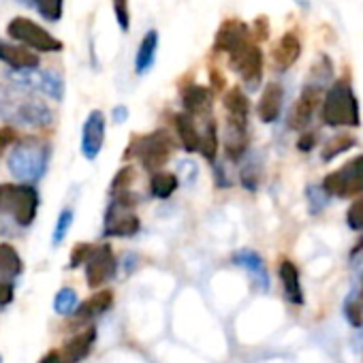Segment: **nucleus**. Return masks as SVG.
<instances>
[{
  "label": "nucleus",
  "instance_id": "f257e3e1",
  "mask_svg": "<svg viewBox=\"0 0 363 363\" xmlns=\"http://www.w3.org/2000/svg\"><path fill=\"white\" fill-rule=\"evenodd\" d=\"M0 120L9 126L45 128L54 122V111L30 90L7 84L0 86Z\"/></svg>",
  "mask_w": 363,
  "mask_h": 363
},
{
  "label": "nucleus",
  "instance_id": "f03ea898",
  "mask_svg": "<svg viewBox=\"0 0 363 363\" xmlns=\"http://www.w3.org/2000/svg\"><path fill=\"white\" fill-rule=\"evenodd\" d=\"M52 160V145L37 137L18 139L7 156V169L18 179V184H35L39 182Z\"/></svg>",
  "mask_w": 363,
  "mask_h": 363
},
{
  "label": "nucleus",
  "instance_id": "7ed1b4c3",
  "mask_svg": "<svg viewBox=\"0 0 363 363\" xmlns=\"http://www.w3.org/2000/svg\"><path fill=\"white\" fill-rule=\"evenodd\" d=\"M320 118L327 126H348L357 128L361 124V111H359V101L352 90V84L346 77H340L331 84L323 99L320 107Z\"/></svg>",
  "mask_w": 363,
  "mask_h": 363
},
{
  "label": "nucleus",
  "instance_id": "20e7f679",
  "mask_svg": "<svg viewBox=\"0 0 363 363\" xmlns=\"http://www.w3.org/2000/svg\"><path fill=\"white\" fill-rule=\"evenodd\" d=\"M39 214V191L30 184H0V216L28 229Z\"/></svg>",
  "mask_w": 363,
  "mask_h": 363
},
{
  "label": "nucleus",
  "instance_id": "39448f33",
  "mask_svg": "<svg viewBox=\"0 0 363 363\" xmlns=\"http://www.w3.org/2000/svg\"><path fill=\"white\" fill-rule=\"evenodd\" d=\"M135 197L128 193L111 197L103 216V238H135L141 229V220L135 212Z\"/></svg>",
  "mask_w": 363,
  "mask_h": 363
},
{
  "label": "nucleus",
  "instance_id": "423d86ee",
  "mask_svg": "<svg viewBox=\"0 0 363 363\" xmlns=\"http://www.w3.org/2000/svg\"><path fill=\"white\" fill-rule=\"evenodd\" d=\"M130 152H135V156L139 158V162L145 171H150V173L162 171V167L171 160V154H173V137L169 130L158 128L150 135L135 137V141L126 154H130Z\"/></svg>",
  "mask_w": 363,
  "mask_h": 363
},
{
  "label": "nucleus",
  "instance_id": "0eeeda50",
  "mask_svg": "<svg viewBox=\"0 0 363 363\" xmlns=\"http://www.w3.org/2000/svg\"><path fill=\"white\" fill-rule=\"evenodd\" d=\"M323 193L327 197H340V199L363 195V154L354 156L337 171L325 175Z\"/></svg>",
  "mask_w": 363,
  "mask_h": 363
},
{
  "label": "nucleus",
  "instance_id": "6e6552de",
  "mask_svg": "<svg viewBox=\"0 0 363 363\" xmlns=\"http://www.w3.org/2000/svg\"><path fill=\"white\" fill-rule=\"evenodd\" d=\"M7 35L18 41L28 45L35 52H45V54H54V52H62V41L56 39L54 35H50L43 26L35 24L28 18H13L7 26Z\"/></svg>",
  "mask_w": 363,
  "mask_h": 363
},
{
  "label": "nucleus",
  "instance_id": "1a4fd4ad",
  "mask_svg": "<svg viewBox=\"0 0 363 363\" xmlns=\"http://www.w3.org/2000/svg\"><path fill=\"white\" fill-rule=\"evenodd\" d=\"M13 86H20V88H26L30 92H39V94H45L54 101H62L65 99V79L60 73L56 71H13L9 73L7 77Z\"/></svg>",
  "mask_w": 363,
  "mask_h": 363
},
{
  "label": "nucleus",
  "instance_id": "9d476101",
  "mask_svg": "<svg viewBox=\"0 0 363 363\" xmlns=\"http://www.w3.org/2000/svg\"><path fill=\"white\" fill-rule=\"evenodd\" d=\"M84 267H86V284L90 289L105 286V282H109L118 274V259L113 255V248L105 242L92 246V252L84 263Z\"/></svg>",
  "mask_w": 363,
  "mask_h": 363
},
{
  "label": "nucleus",
  "instance_id": "9b49d317",
  "mask_svg": "<svg viewBox=\"0 0 363 363\" xmlns=\"http://www.w3.org/2000/svg\"><path fill=\"white\" fill-rule=\"evenodd\" d=\"M229 62L231 69L255 90L263 77V52L257 45V41H248L242 48H238L235 52L229 54Z\"/></svg>",
  "mask_w": 363,
  "mask_h": 363
},
{
  "label": "nucleus",
  "instance_id": "f8f14e48",
  "mask_svg": "<svg viewBox=\"0 0 363 363\" xmlns=\"http://www.w3.org/2000/svg\"><path fill=\"white\" fill-rule=\"evenodd\" d=\"M105 113L101 109H94L88 113L84 128H82V154L86 160H96L103 145H105Z\"/></svg>",
  "mask_w": 363,
  "mask_h": 363
},
{
  "label": "nucleus",
  "instance_id": "ddd939ff",
  "mask_svg": "<svg viewBox=\"0 0 363 363\" xmlns=\"http://www.w3.org/2000/svg\"><path fill=\"white\" fill-rule=\"evenodd\" d=\"M318 105H320V86L308 84V86L301 90L297 103L293 105V111H291V116H289V126H291L293 130H303V128L312 122V118H314Z\"/></svg>",
  "mask_w": 363,
  "mask_h": 363
},
{
  "label": "nucleus",
  "instance_id": "4468645a",
  "mask_svg": "<svg viewBox=\"0 0 363 363\" xmlns=\"http://www.w3.org/2000/svg\"><path fill=\"white\" fill-rule=\"evenodd\" d=\"M248 41H252V30L240 20H227L220 24V28L216 33L214 48H216V52L231 54Z\"/></svg>",
  "mask_w": 363,
  "mask_h": 363
},
{
  "label": "nucleus",
  "instance_id": "2eb2a0df",
  "mask_svg": "<svg viewBox=\"0 0 363 363\" xmlns=\"http://www.w3.org/2000/svg\"><path fill=\"white\" fill-rule=\"evenodd\" d=\"M282 103H284V90L278 82H272L263 88L259 105H257V113L259 120L263 124H274L278 122L280 113H282Z\"/></svg>",
  "mask_w": 363,
  "mask_h": 363
},
{
  "label": "nucleus",
  "instance_id": "dca6fc26",
  "mask_svg": "<svg viewBox=\"0 0 363 363\" xmlns=\"http://www.w3.org/2000/svg\"><path fill=\"white\" fill-rule=\"evenodd\" d=\"M238 267H242L244 272H248L255 280V284L261 289V291H267L269 289V274H267V265L263 261V257L250 248H244V250H238L231 259Z\"/></svg>",
  "mask_w": 363,
  "mask_h": 363
},
{
  "label": "nucleus",
  "instance_id": "f3484780",
  "mask_svg": "<svg viewBox=\"0 0 363 363\" xmlns=\"http://www.w3.org/2000/svg\"><path fill=\"white\" fill-rule=\"evenodd\" d=\"M96 344V329L88 327L86 331L73 335L71 340L65 342L62 350H60V359L62 363H82L94 348Z\"/></svg>",
  "mask_w": 363,
  "mask_h": 363
},
{
  "label": "nucleus",
  "instance_id": "a211bd4d",
  "mask_svg": "<svg viewBox=\"0 0 363 363\" xmlns=\"http://www.w3.org/2000/svg\"><path fill=\"white\" fill-rule=\"evenodd\" d=\"M0 62H5L13 71H35L39 69V56L22 45L0 41Z\"/></svg>",
  "mask_w": 363,
  "mask_h": 363
},
{
  "label": "nucleus",
  "instance_id": "6ab92c4d",
  "mask_svg": "<svg viewBox=\"0 0 363 363\" xmlns=\"http://www.w3.org/2000/svg\"><path fill=\"white\" fill-rule=\"evenodd\" d=\"M278 276H280L286 301L293 306H303V289H301V276H299L297 265L291 259H282L278 265Z\"/></svg>",
  "mask_w": 363,
  "mask_h": 363
},
{
  "label": "nucleus",
  "instance_id": "aec40b11",
  "mask_svg": "<svg viewBox=\"0 0 363 363\" xmlns=\"http://www.w3.org/2000/svg\"><path fill=\"white\" fill-rule=\"evenodd\" d=\"M301 56V41L295 33H286L278 39V43L272 50V60L276 65V69L286 71L291 69Z\"/></svg>",
  "mask_w": 363,
  "mask_h": 363
},
{
  "label": "nucleus",
  "instance_id": "412c9836",
  "mask_svg": "<svg viewBox=\"0 0 363 363\" xmlns=\"http://www.w3.org/2000/svg\"><path fill=\"white\" fill-rule=\"evenodd\" d=\"M113 299H116V297H113V291H111V289H101V291H96L90 299H86V301L79 303V308H77V312H75V318H77L79 323L94 320L96 316H101V314H105V312L111 310Z\"/></svg>",
  "mask_w": 363,
  "mask_h": 363
},
{
  "label": "nucleus",
  "instance_id": "4be33fe9",
  "mask_svg": "<svg viewBox=\"0 0 363 363\" xmlns=\"http://www.w3.org/2000/svg\"><path fill=\"white\" fill-rule=\"evenodd\" d=\"M173 126H175L177 139L182 141V147H184L189 154L199 152L201 130L195 126L193 116H189V113H175V116H173Z\"/></svg>",
  "mask_w": 363,
  "mask_h": 363
},
{
  "label": "nucleus",
  "instance_id": "5701e85b",
  "mask_svg": "<svg viewBox=\"0 0 363 363\" xmlns=\"http://www.w3.org/2000/svg\"><path fill=\"white\" fill-rule=\"evenodd\" d=\"M24 272V261L20 257V252L7 244V242H0V280L3 282H13L22 276Z\"/></svg>",
  "mask_w": 363,
  "mask_h": 363
},
{
  "label": "nucleus",
  "instance_id": "b1692460",
  "mask_svg": "<svg viewBox=\"0 0 363 363\" xmlns=\"http://www.w3.org/2000/svg\"><path fill=\"white\" fill-rule=\"evenodd\" d=\"M156 52H158V33L156 30H147L137 48V56H135V73L137 75H145L154 62H156Z\"/></svg>",
  "mask_w": 363,
  "mask_h": 363
},
{
  "label": "nucleus",
  "instance_id": "393cba45",
  "mask_svg": "<svg viewBox=\"0 0 363 363\" xmlns=\"http://www.w3.org/2000/svg\"><path fill=\"white\" fill-rule=\"evenodd\" d=\"M182 103H184V113L189 116H197V113H206L212 107V90L206 86H189L184 92H182Z\"/></svg>",
  "mask_w": 363,
  "mask_h": 363
},
{
  "label": "nucleus",
  "instance_id": "a878e982",
  "mask_svg": "<svg viewBox=\"0 0 363 363\" xmlns=\"http://www.w3.org/2000/svg\"><path fill=\"white\" fill-rule=\"evenodd\" d=\"M225 109H227V120L229 122H242V124H248V111H250V101L248 96L242 92V88H231L227 90L225 99Z\"/></svg>",
  "mask_w": 363,
  "mask_h": 363
},
{
  "label": "nucleus",
  "instance_id": "bb28decb",
  "mask_svg": "<svg viewBox=\"0 0 363 363\" xmlns=\"http://www.w3.org/2000/svg\"><path fill=\"white\" fill-rule=\"evenodd\" d=\"M179 189V179L173 171H156L150 177V193L156 199H169Z\"/></svg>",
  "mask_w": 363,
  "mask_h": 363
},
{
  "label": "nucleus",
  "instance_id": "cd10ccee",
  "mask_svg": "<svg viewBox=\"0 0 363 363\" xmlns=\"http://www.w3.org/2000/svg\"><path fill=\"white\" fill-rule=\"evenodd\" d=\"M79 303H82V301H79L77 291L71 289V286H62V289L56 293V297H54V312H56L58 316H75Z\"/></svg>",
  "mask_w": 363,
  "mask_h": 363
},
{
  "label": "nucleus",
  "instance_id": "c85d7f7f",
  "mask_svg": "<svg viewBox=\"0 0 363 363\" xmlns=\"http://www.w3.org/2000/svg\"><path fill=\"white\" fill-rule=\"evenodd\" d=\"M218 145H220V141H218V126H216V122H214V120H210V122L206 124L203 133H201L199 152L203 154V158H206V160L216 162Z\"/></svg>",
  "mask_w": 363,
  "mask_h": 363
},
{
  "label": "nucleus",
  "instance_id": "c756f323",
  "mask_svg": "<svg viewBox=\"0 0 363 363\" xmlns=\"http://www.w3.org/2000/svg\"><path fill=\"white\" fill-rule=\"evenodd\" d=\"M354 137L352 135H335V137H331V139H327V143L323 145V152H320V156H323V160L325 162H329V160H333V158H337L340 154H344V152H348L350 147H354Z\"/></svg>",
  "mask_w": 363,
  "mask_h": 363
},
{
  "label": "nucleus",
  "instance_id": "7c9ffc66",
  "mask_svg": "<svg viewBox=\"0 0 363 363\" xmlns=\"http://www.w3.org/2000/svg\"><path fill=\"white\" fill-rule=\"evenodd\" d=\"M73 220H75L73 208H65V210L58 214V220H56L54 231H52V246H60V244L67 240V235L71 233Z\"/></svg>",
  "mask_w": 363,
  "mask_h": 363
},
{
  "label": "nucleus",
  "instance_id": "2f4dec72",
  "mask_svg": "<svg viewBox=\"0 0 363 363\" xmlns=\"http://www.w3.org/2000/svg\"><path fill=\"white\" fill-rule=\"evenodd\" d=\"M133 179H135V167H124L120 169L113 179H111V184H109V197H118V195H124L130 191V184H133Z\"/></svg>",
  "mask_w": 363,
  "mask_h": 363
},
{
  "label": "nucleus",
  "instance_id": "473e14b6",
  "mask_svg": "<svg viewBox=\"0 0 363 363\" xmlns=\"http://www.w3.org/2000/svg\"><path fill=\"white\" fill-rule=\"evenodd\" d=\"M33 7H37L43 20L58 22L65 11V0H33Z\"/></svg>",
  "mask_w": 363,
  "mask_h": 363
},
{
  "label": "nucleus",
  "instance_id": "72a5a7b5",
  "mask_svg": "<svg viewBox=\"0 0 363 363\" xmlns=\"http://www.w3.org/2000/svg\"><path fill=\"white\" fill-rule=\"evenodd\" d=\"M175 175H177L182 186H193L197 182V177H199V167H197V162L193 158H184V160L177 162Z\"/></svg>",
  "mask_w": 363,
  "mask_h": 363
},
{
  "label": "nucleus",
  "instance_id": "f704fd0d",
  "mask_svg": "<svg viewBox=\"0 0 363 363\" xmlns=\"http://www.w3.org/2000/svg\"><path fill=\"white\" fill-rule=\"evenodd\" d=\"M344 314H346V320L352 325V327H363V306L359 299H346L344 303Z\"/></svg>",
  "mask_w": 363,
  "mask_h": 363
},
{
  "label": "nucleus",
  "instance_id": "c9c22d12",
  "mask_svg": "<svg viewBox=\"0 0 363 363\" xmlns=\"http://www.w3.org/2000/svg\"><path fill=\"white\" fill-rule=\"evenodd\" d=\"M113 5V13H116V22L120 26L122 33L130 30V11H128V0H111Z\"/></svg>",
  "mask_w": 363,
  "mask_h": 363
},
{
  "label": "nucleus",
  "instance_id": "e433bc0d",
  "mask_svg": "<svg viewBox=\"0 0 363 363\" xmlns=\"http://www.w3.org/2000/svg\"><path fill=\"white\" fill-rule=\"evenodd\" d=\"M346 223L352 231H363V199H357L346 210Z\"/></svg>",
  "mask_w": 363,
  "mask_h": 363
},
{
  "label": "nucleus",
  "instance_id": "4c0bfd02",
  "mask_svg": "<svg viewBox=\"0 0 363 363\" xmlns=\"http://www.w3.org/2000/svg\"><path fill=\"white\" fill-rule=\"evenodd\" d=\"M90 252H92V244H88V242H82V244L73 246V250H71V261H69L67 267H69V269H77L79 265H84V263L88 261Z\"/></svg>",
  "mask_w": 363,
  "mask_h": 363
},
{
  "label": "nucleus",
  "instance_id": "58836bf2",
  "mask_svg": "<svg viewBox=\"0 0 363 363\" xmlns=\"http://www.w3.org/2000/svg\"><path fill=\"white\" fill-rule=\"evenodd\" d=\"M240 179H242V184L248 189V191H257L259 186V169L255 164H246L240 173Z\"/></svg>",
  "mask_w": 363,
  "mask_h": 363
},
{
  "label": "nucleus",
  "instance_id": "ea45409f",
  "mask_svg": "<svg viewBox=\"0 0 363 363\" xmlns=\"http://www.w3.org/2000/svg\"><path fill=\"white\" fill-rule=\"evenodd\" d=\"M18 141V130L9 124L0 126V154H5Z\"/></svg>",
  "mask_w": 363,
  "mask_h": 363
},
{
  "label": "nucleus",
  "instance_id": "a19ab883",
  "mask_svg": "<svg viewBox=\"0 0 363 363\" xmlns=\"http://www.w3.org/2000/svg\"><path fill=\"white\" fill-rule=\"evenodd\" d=\"M16 299V284L13 282H3L0 280V308L9 306Z\"/></svg>",
  "mask_w": 363,
  "mask_h": 363
},
{
  "label": "nucleus",
  "instance_id": "79ce46f5",
  "mask_svg": "<svg viewBox=\"0 0 363 363\" xmlns=\"http://www.w3.org/2000/svg\"><path fill=\"white\" fill-rule=\"evenodd\" d=\"M255 37H257V41H265L269 37V20L265 16L255 20Z\"/></svg>",
  "mask_w": 363,
  "mask_h": 363
},
{
  "label": "nucleus",
  "instance_id": "37998d69",
  "mask_svg": "<svg viewBox=\"0 0 363 363\" xmlns=\"http://www.w3.org/2000/svg\"><path fill=\"white\" fill-rule=\"evenodd\" d=\"M314 145H316V135L314 133H306L297 141V150H301V152H310Z\"/></svg>",
  "mask_w": 363,
  "mask_h": 363
},
{
  "label": "nucleus",
  "instance_id": "c03bdc74",
  "mask_svg": "<svg viewBox=\"0 0 363 363\" xmlns=\"http://www.w3.org/2000/svg\"><path fill=\"white\" fill-rule=\"evenodd\" d=\"M113 122L116 124H124L126 120H128V107L126 105H118V107H113Z\"/></svg>",
  "mask_w": 363,
  "mask_h": 363
},
{
  "label": "nucleus",
  "instance_id": "a18cd8bd",
  "mask_svg": "<svg viewBox=\"0 0 363 363\" xmlns=\"http://www.w3.org/2000/svg\"><path fill=\"white\" fill-rule=\"evenodd\" d=\"M39 363H62V359H60V350H50V352H45V354H43V359H41Z\"/></svg>",
  "mask_w": 363,
  "mask_h": 363
},
{
  "label": "nucleus",
  "instance_id": "49530a36",
  "mask_svg": "<svg viewBox=\"0 0 363 363\" xmlns=\"http://www.w3.org/2000/svg\"><path fill=\"white\" fill-rule=\"evenodd\" d=\"M212 79H214V86H216L218 90L225 86V82H223V77H220V73H218V71H212Z\"/></svg>",
  "mask_w": 363,
  "mask_h": 363
},
{
  "label": "nucleus",
  "instance_id": "de8ad7c7",
  "mask_svg": "<svg viewBox=\"0 0 363 363\" xmlns=\"http://www.w3.org/2000/svg\"><path fill=\"white\" fill-rule=\"evenodd\" d=\"M293 3H295L297 7H301L303 11H308V9H310V0H293Z\"/></svg>",
  "mask_w": 363,
  "mask_h": 363
},
{
  "label": "nucleus",
  "instance_id": "09e8293b",
  "mask_svg": "<svg viewBox=\"0 0 363 363\" xmlns=\"http://www.w3.org/2000/svg\"><path fill=\"white\" fill-rule=\"evenodd\" d=\"M18 3H20V5H26V7H30V5H33V0H18Z\"/></svg>",
  "mask_w": 363,
  "mask_h": 363
},
{
  "label": "nucleus",
  "instance_id": "8fccbe9b",
  "mask_svg": "<svg viewBox=\"0 0 363 363\" xmlns=\"http://www.w3.org/2000/svg\"><path fill=\"white\" fill-rule=\"evenodd\" d=\"M359 301H361V306H363V282H361V299H359Z\"/></svg>",
  "mask_w": 363,
  "mask_h": 363
},
{
  "label": "nucleus",
  "instance_id": "3c124183",
  "mask_svg": "<svg viewBox=\"0 0 363 363\" xmlns=\"http://www.w3.org/2000/svg\"><path fill=\"white\" fill-rule=\"evenodd\" d=\"M0 363H3V354H0Z\"/></svg>",
  "mask_w": 363,
  "mask_h": 363
}]
</instances>
